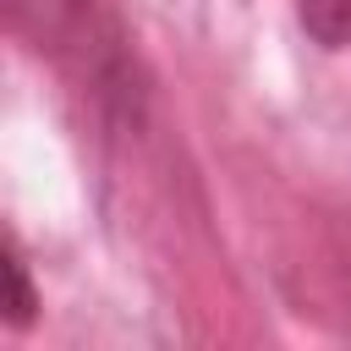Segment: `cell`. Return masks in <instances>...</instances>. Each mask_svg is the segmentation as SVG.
Masks as SVG:
<instances>
[{"label": "cell", "mask_w": 351, "mask_h": 351, "mask_svg": "<svg viewBox=\"0 0 351 351\" xmlns=\"http://www.w3.org/2000/svg\"><path fill=\"white\" fill-rule=\"evenodd\" d=\"M296 22L324 49H351V0H296Z\"/></svg>", "instance_id": "1"}, {"label": "cell", "mask_w": 351, "mask_h": 351, "mask_svg": "<svg viewBox=\"0 0 351 351\" xmlns=\"http://www.w3.org/2000/svg\"><path fill=\"white\" fill-rule=\"evenodd\" d=\"M5 280H11V324H27L33 318V285H27V274H22L16 258L5 263Z\"/></svg>", "instance_id": "2"}, {"label": "cell", "mask_w": 351, "mask_h": 351, "mask_svg": "<svg viewBox=\"0 0 351 351\" xmlns=\"http://www.w3.org/2000/svg\"><path fill=\"white\" fill-rule=\"evenodd\" d=\"M44 5H49V16H55V11L71 5V0H16V11H44Z\"/></svg>", "instance_id": "3"}]
</instances>
